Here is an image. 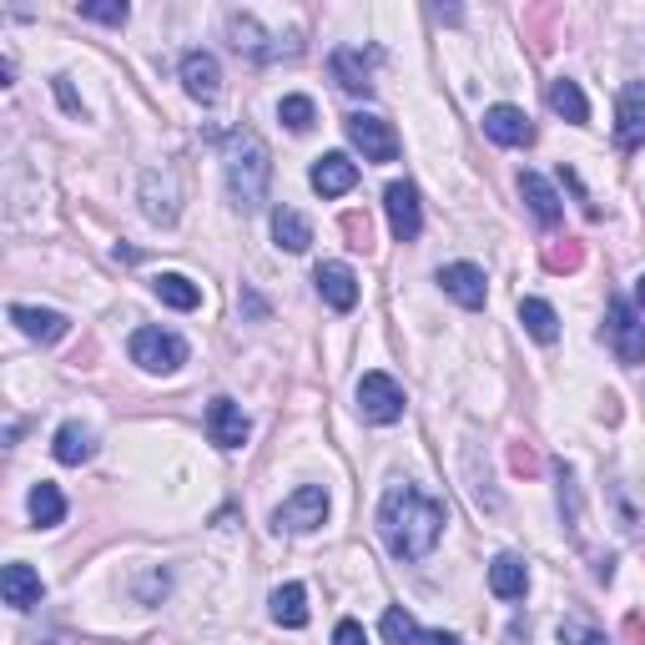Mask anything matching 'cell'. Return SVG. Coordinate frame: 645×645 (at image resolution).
<instances>
[{
    "label": "cell",
    "instance_id": "cell-1",
    "mask_svg": "<svg viewBox=\"0 0 645 645\" xmlns=\"http://www.w3.org/2000/svg\"><path fill=\"white\" fill-rule=\"evenodd\" d=\"M444 525H449V514H444L439 500H429L418 484H389V494L379 504V535L394 560H429Z\"/></svg>",
    "mask_w": 645,
    "mask_h": 645
},
{
    "label": "cell",
    "instance_id": "cell-2",
    "mask_svg": "<svg viewBox=\"0 0 645 645\" xmlns=\"http://www.w3.org/2000/svg\"><path fill=\"white\" fill-rule=\"evenodd\" d=\"M222 167H228V197L238 212H263L267 203V182H273V156H267V142L248 127L228 132L222 142Z\"/></svg>",
    "mask_w": 645,
    "mask_h": 645
},
{
    "label": "cell",
    "instance_id": "cell-3",
    "mask_svg": "<svg viewBox=\"0 0 645 645\" xmlns=\"http://www.w3.org/2000/svg\"><path fill=\"white\" fill-rule=\"evenodd\" d=\"M132 363L146 373H177L187 363V343L167 328H136L132 334Z\"/></svg>",
    "mask_w": 645,
    "mask_h": 645
},
{
    "label": "cell",
    "instance_id": "cell-4",
    "mask_svg": "<svg viewBox=\"0 0 645 645\" xmlns=\"http://www.w3.org/2000/svg\"><path fill=\"white\" fill-rule=\"evenodd\" d=\"M605 338H610V348H615V359H621L625 369L645 363V322L635 318V308L625 298L605 303Z\"/></svg>",
    "mask_w": 645,
    "mask_h": 645
},
{
    "label": "cell",
    "instance_id": "cell-5",
    "mask_svg": "<svg viewBox=\"0 0 645 645\" xmlns=\"http://www.w3.org/2000/svg\"><path fill=\"white\" fill-rule=\"evenodd\" d=\"M343 132H348V142L363 152V162H394L398 156V132L383 117H373V111H353V117L343 121Z\"/></svg>",
    "mask_w": 645,
    "mask_h": 645
},
{
    "label": "cell",
    "instance_id": "cell-6",
    "mask_svg": "<svg viewBox=\"0 0 645 645\" xmlns=\"http://www.w3.org/2000/svg\"><path fill=\"white\" fill-rule=\"evenodd\" d=\"M322 520H328V490H318V484L293 490L273 514V525L287 529V535H308V529H318Z\"/></svg>",
    "mask_w": 645,
    "mask_h": 645
},
{
    "label": "cell",
    "instance_id": "cell-7",
    "mask_svg": "<svg viewBox=\"0 0 645 645\" xmlns=\"http://www.w3.org/2000/svg\"><path fill=\"white\" fill-rule=\"evenodd\" d=\"M359 414L369 424H398L404 418V389L389 373H363L359 379Z\"/></svg>",
    "mask_w": 645,
    "mask_h": 645
},
{
    "label": "cell",
    "instance_id": "cell-8",
    "mask_svg": "<svg viewBox=\"0 0 645 645\" xmlns=\"http://www.w3.org/2000/svg\"><path fill=\"white\" fill-rule=\"evenodd\" d=\"M383 212H389V228H394L398 242H414L418 232H424V212H418L414 182H389V192H383Z\"/></svg>",
    "mask_w": 645,
    "mask_h": 645
},
{
    "label": "cell",
    "instance_id": "cell-9",
    "mask_svg": "<svg viewBox=\"0 0 645 645\" xmlns=\"http://www.w3.org/2000/svg\"><path fill=\"white\" fill-rule=\"evenodd\" d=\"M615 146L621 152L645 146V81H631L615 101Z\"/></svg>",
    "mask_w": 645,
    "mask_h": 645
},
{
    "label": "cell",
    "instance_id": "cell-10",
    "mask_svg": "<svg viewBox=\"0 0 645 645\" xmlns=\"http://www.w3.org/2000/svg\"><path fill=\"white\" fill-rule=\"evenodd\" d=\"M182 86H187L192 101L212 107L217 91H222V66H217L212 51H187V56H182Z\"/></svg>",
    "mask_w": 645,
    "mask_h": 645
},
{
    "label": "cell",
    "instance_id": "cell-11",
    "mask_svg": "<svg viewBox=\"0 0 645 645\" xmlns=\"http://www.w3.org/2000/svg\"><path fill=\"white\" fill-rule=\"evenodd\" d=\"M439 287L459 303V308H469V313L484 308V298H490L484 267H474V263H449V267H439Z\"/></svg>",
    "mask_w": 645,
    "mask_h": 645
},
{
    "label": "cell",
    "instance_id": "cell-12",
    "mask_svg": "<svg viewBox=\"0 0 645 645\" xmlns=\"http://www.w3.org/2000/svg\"><path fill=\"white\" fill-rule=\"evenodd\" d=\"M248 414H242L232 398H212L207 404V439L217 444V449H242L248 444Z\"/></svg>",
    "mask_w": 645,
    "mask_h": 645
},
{
    "label": "cell",
    "instance_id": "cell-13",
    "mask_svg": "<svg viewBox=\"0 0 645 645\" xmlns=\"http://www.w3.org/2000/svg\"><path fill=\"white\" fill-rule=\"evenodd\" d=\"M353 187H359V162H348L343 152H322L313 162V192L318 197H343Z\"/></svg>",
    "mask_w": 645,
    "mask_h": 645
},
{
    "label": "cell",
    "instance_id": "cell-14",
    "mask_svg": "<svg viewBox=\"0 0 645 645\" xmlns=\"http://www.w3.org/2000/svg\"><path fill=\"white\" fill-rule=\"evenodd\" d=\"M313 283H318L322 303H328V308H338V313H348L353 303H359V277H353V267H348V263H318Z\"/></svg>",
    "mask_w": 645,
    "mask_h": 645
},
{
    "label": "cell",
    "instance_id": "cell-15",
    "mask_svg": "<svg viewBox=\"0 0 645 645\" xmlns=\"http://www.w3.org/2000/svg\"><path fill=\"white\" fill-rule=\"evenodd\" d=\"M0 595H6V605L11 610H31V605H41L46 586H41V575L31 570L25 560H11L6 570H0Z\"/></svg>",
    "mask_w": 645,
    "mask_h": 645
},
{
    "label": "cell",
    "instance_id": "cell-16",
    "mask_svg": "<svg viewBox=\"0 0 645 645\" xmlns=\"http://www.w3.org/2000/svg\"><path fill=\"white\" fill-rule=\"evenodd\" d=\"M11 322L21 328L25 338H36V343H61V338L72 334V318H66V313L25 308V303H15V308H11Z\"/></svg>",
    "mask_w": 645,
    "mask_h": 645
},
{
    "label": "cell",
    "instance_id": "cell-17",
    "mask_svg": "<svg viewBox=\"0 0 645 645\" xmlns=\"http://www.w3.org/2000/svg\"><path fill=\"white\" fill-rule=\"evenodd\" d=\"M484 136L500 146H529L535 142V127H529V117L520 107H490L484 111Z\"/></svg>",
    "mask_w": 645,
    "mask_h": 645
},
{
    "label": "cell",
    "instance_id": "cell-18",
    "mask_svg": "<svg viewBox=\"0 0 645 645\" xmlns=\"http://www.w3.org/2000/svg\"><path fill=\"white\" fill-rule=\"evenodd\" d=\"M520 197H525V207L535 212V222L539 228H560V217H565V207H560V197H555V187L539 172H520Z\"/></svg>",
    "mask_w": 645,
    "mask_h": 645
},
{
    "label": "cell",
    "instance_id": "cell-19",
    "mask_svg": "<svg viewBox=\"0 0 645 645\" xmlns=\"http://www.w3.org/2000/svg\"><path fill=\"white\" fill-rule=\"evenodd\" d=\"M51 455H56V464H66V469L86 464V459L96 455V434L72 418V424H61V429H56V439H51Z\"/></svg>",
    "mask_w": 645,
    "mask_h": 645
},
{
    "label": "cell",
    "instance_id": "cell-20",
    "mask_svg": "<svg viewBox=\"0 0 645 645\" xmlns=\"http://www.w3.org/2000/svg\"><path fill=\"white\" fill-rule=\"evenodd\" d=\"M334 81L348 96H373V72H369V61H363V51H353V46L334 51Z\"/></svg>",
    "mask_w": 645,
    "mask_h": 645
},
{
    "label": "cell",
    "instance_id": "cell-21",
    "mask_svg": "<svg viewBox=\"0 0 645 645\" xmlns=\"http://www.w3.org/2000/svg\"><path fill=\"white\" fill-rule=\"evenodd\" d=\"M545 101H550V111H555V117L575 121V127H586V121H590V101H586V91H580V81H570V76L550 81Z\"/></svg>",
    "mask_w": 645,
    "mask_h": 645
},
{
    "label": "cell",
    "instance_id": "cell-22",
    "mask_svg": "<svg viewBox=\"0 0 645 645\" xmlns=\"http://www.w3.org/2000/svg\"><path fill=\"white\" fill-rule=\"evenodd\" d=\"M490 590L500 600H525V590H529L525 560H520V555H500V560L490 565Z\"/></svg>",
    "mask_w": 645,
    "mask_h": 645
},
{
    "label": "cell",
    "instance_id": "cell-23",
    "mask_svg": "<svg viewBox=\"0 0 645 645\" xmlns=\"http://www.w3.org/2000/svg\"><path fill=\"white\" fill-rule=\"evenodd\" d=\"M152 293L167 308H177V313H192V308H203V287L192 283V277H182V273H162V277H152Z\"/></svg>",
    "mask_w": 645,
    "mask_h": 645
},
{
    "label": "cell",
    "instance_id": "cell-24",
    "mask_svg": "<svg viewBox=\"0 0 645 645\" xmlns=\"http://www.w3.org/2000/svg\"><path fill=\"white\" fill-rule=\"evenodd\" d=\"M273 238H277V248H287V252H308L313 222L303 212H293V207H277L273 212Z\"/></svg>",
    "mask_w": 645,
    "mask_h": 645
},
{
    "label": "cell",
    "instance_id": "cell-25",
    "mask_svg": "<svg viewBox=\"0 0 645 645\" xmlns=\"http://www.w3.org/2000/svg\"><path fill=\"white\" fill-rule=\"evenodd\" d=\"M273 621L287 631H303L308 625V590L303 586H277L273 590Z\"/></svg>",
    "mask_w": 645,
    "mask_h": 645
},
{
    "label": "cell",
    "instance_id": "cell-26",
    "mask_svg": "<svg viewBox=\"0 0 645 645\" xmlns=\"http://www.w3.org/2000/svg\"><path fill=\"white\" fill-rule=\"evenodd\" d=\"M520 322H525V334L535 338V343H555V338H560V318H555L550 303H539V298L520 303Z\"/></svg>",
    "mask_w": 645,
    "mask_h": 645
},
{
    "label": "cell",
    "instance_id": "cell-27",
    "mask_svg": "<svg viewBox=\"0 0 645 645\" xmlns=\"http://www.w3.org/2000/svg\"><path fill=\"white\" fill-rule=\"evenodd\" d=\"M31 520H36L41 529H56L61 520H66V494H61L51 479H41L36 490H31Z\"/></svg>",
    "mask_w": 645,
    "mask_h": 645
},
{
    "label": "cell",
    "instance_id": "cell-28",
    "mask_svg": "<svg viewBox=\"0 0 645 645\" xmlns=\"http://www.w3.org/2000/svg\"><path fill=\"white\" fill-rule=\"evenodd\" d=\"M580 263H586V242L580 238L545 242V267H550V273H580Z\"/></svg>",
    "mask_w": 645,
    "mask_h": 645
},
{
    "label": "cell",
    "instance_id": "cell-29",
    "mask_svg": "<svg viewBox=\"0 0 645 645\" xmlns=\"http://www.w3.org/2000/svg\"><path fill=\"white\" fill-rule=\"evenodd\" d=\"M228 31H232V46L248 51L252 61H273V51L263 46V31H258V21H252V15H228Z\"/></svg>",
    "mask_w": 645,
    "mask_h": 645
},
{
    "label": "cell",
    "instance_id": "cell-30",
    "mask_svg": "<svg viewBox=\"0 0 645 645\" xmlns=\"http://www.w3.org/2000/svg\"><path fill=\"white\" fill-rule=\"evenodd\" d=\"M383 641H389V645H418V641H424V631H418V621L408 615V610L389 605V610H383Z\"/></svg>",
    "mask_w": 645,
    "mask_h": 645
},
{
    "label": "cell",
    "instance_id": "cell-31",
    "mask_svg": "<svg viewBox=\"0 0 645 645\" xmlns=\"http://www.w3.org/2000/svg\"><path fill=\"white\" fill-rule=\"evenodd\" d=\"M277 117H283L287 132H308L313 121H318V107H313L308 96H283V101H277Z\"/></svg>",
    "mask_w": 645,
    "mask_h": 645
},
{
    "label": "cell",
    "instance_id": "cell-32",
    "mask_svg": "<svg viewBox=\"0 0 645 645\" xmlns=\"http://www.w3.org/2000/svg\"><path fill=\"white\" fill-rule=\"evenodd\" d=\"M76 15L81 21H101V25H127V6L121 0H86V6H76Z\"/></svg>",
    "mask_w": 645,
    "mask_h": 645
},
{
    "label": "cell",
    "instance_id": "cell-33",
    "mask_svg": "<svg viewBox=\"0 0 645 645\" xmlns=\"http://www.w3.org/2000/svg\"><path fill=\"white\" fill-rule=\"evenodd\" d=\"M338 228H343V238H348V248L353 252H373V228H369V217L363 212H343Z\"/></svg>",
    "mask_w": 645,
    "mask_h": 645
},
{
    "label": "cell",
    "instance_id": "cell-34",
    "mask_svg": "<svg viewBox=\"0 0 645 645\" xmlns=\"http://www.w3.org/2000/svg\"><path fill=\"white\" fill-rule=\"evenodd\" d=\"M510 469L520 479H535L539 474V449H535V444H529V439H514L510 444Z\"/></svg>",
    "mask_w": 645,
    "mask_h": 645
},
{
    "label": "cell",
    "instance_id": "cell-35",
    "mask_svg": "<svg viewBox=\"0 0 645 645\" xmlns=\"http://www.w3.org/2000/svg\"><path fill=\"white\" fill-rule=\"evenodd\" d=\"M555 6H539V11H525V25L535 31V51H550L555 46V36H550V25H555Z\"/></svg>",
    "mask_w": 645,
    "mask_h": 645
},
{
    "label": "cell",
    "instance_id": "cell-36",
    "mask_svg": "<svg viewBox=\"0 0 645 645\" xmlns=\"http://www.w3.org/2000/svg\"><path fill=\"white\" fill-rule=\"evenodd\" d=\"M51 86H56V96H61V107L72 111V117H86V107H81V96H76V91H72V76H56V81H51Z\"/></svg>",
    "mask_w": 645,
    "mask_h": 645
},
{
    "label": "cell",
    "instance_id": "cell-37",
    "mask_svg": "<svg viewBox=\"0 0 645 645\" xmlns=\"http://www.w3.org/2000/svg\"><path fill=\"white\" fill-rule=\"evenodd\" d=\"M334 645H369V635H363V625H359V621H338Z\"/></svg>",
    "mask_w": 645,
    "mask_h": 645
},
{
    "label": "cell",
    "instance_id": "cell-38",
    "mask_svg": "<svg viewBox=\"0 0 645 645\" xmlns=\"http://www.w3.org/2000/svg\"><path fill=\"white\" fill-rule=\"evenodd\" d=\"M621 635H625L631 645H645V615H641V610H631V615L621 621Z\"/></svg>",
    "mask_w": 645,
    "mask_h": 645
},
{
    "label": "cell",
    "instance_id": "cell-39",
    "mask_svg": "<svg viewBox=\"0 0 645 645\" xmlns=\"http://www.w3.org/2000/svg\"><path fill=\"white\" fill-rule=\"evenodd\" d=\"M418 645H459V635H444V631H424Z\"/></svg>",
    "mask_w": 645,
    "mask_h": 645
},
{
    "label": "cell",
    "instance_id": "cell-40",
    "mask_svg": "<svg viewBox=\"0 0 645 645\" xmlns=\"http://www.w3.org/2000/svg\"><path fill=\"white\" fill-rule=\"evenodd\" d=\"M510 645H529V625L514 621V625H510Z\"/></svg>",
    "mask_w": 645,
    "mask_h": 645
},
{
    "label": "cell",
    "instance_id": "cell-41",
    "mask_svg": "<svg viewBox=\"0 0 645 645\" xmlns=\"http://www.w3.org/2000/svg\"><path fill=\"white\" fill-rule=\"evenodd\" d=\"M580 645H610V641L600 631H586V641H580Z\"/></svg>",
    "mask_w": 645,
    "mask_h": 645
},
{
    "label": "cell",
    "instance_id": "cell-42",
    "mask_svg": "<svg viewBox=\"0 0 645 645\" xmlns=\"http://www.w3.org/2000/svg\"><path fill=\"white\" fill-rule=\"evenodd\" d=\"M635 298H641V313H645V273H641V283H635Z\"/></svg>",
    "mask_w": 645,
    "mask_h": 645
}]
</instances>
